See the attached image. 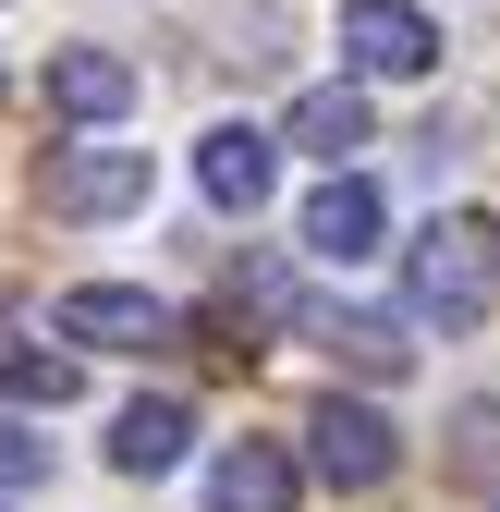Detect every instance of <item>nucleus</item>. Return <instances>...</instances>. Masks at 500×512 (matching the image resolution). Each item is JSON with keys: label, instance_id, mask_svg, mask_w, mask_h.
Segmentation results:
<instances>
[{"label": "nucleus", "instance_id": "1", "mask_svg": "<svg viewBox=\"0 0 500 512\" xmlns=\"http://www.w3.org/2000/svg\"><path fill=\"white\" fill-rule=\"evenodd\" d=\"M403 305L427 330H476L500 305V220L488 208H440L415 244H403Z\"/></svg>", "mask_w": 500, "mask_h": 512}, {"label": "nucleus", "instance_id": "2", "mask_svg": "<svg viewBox=\"0 0 500 512\" xmlns=\"http://www.w3.org/2000/svg\"><path fill=\"white\" fill-rule=\"evenodd\" d=\"M305 464H318L342 500H366V488H391V464H403V427L379 415V403H318V415H305Z\"/></svg>", "mask_w": 500, "mask_h": 512}, {"label": "nucleus", "instance_id": "3", "mask_svg": "<svg viewBox=\"0 0 500 512\" xmlns=\"http://www.w3.org/2000/svg\"><path fill=\"white\" fill-rule=\"evenodd\" d=\"M49 330L86 342V354H159V342H171V305L135 293V281H74V293L49 305Z\"/></svg>", "mask_w": 500, "mask_h": 512}, {"label": "nucleus", "instance_id": "4", "mask_svg": "<svg viewBox=\"0 0 500 512\" xmlns=\"http://www.w3.org/2000/svg\"><path fill=\"white\" fill-rule=\"evenodd\" d=\"M147 208V147H61L49 159V220H135Z\"/></svg>", "mask_w": 500, "mask_h": 512}, {"label": "nucleus", "instance_id": "5", "mask_svg": "<svg viewBox=\"0 0 500 512\" xmlns=\"http://www.w3.org/2000/svg\"><path fill=\"white\" fill-rule=\"evenodd\" d=\"M293 232H305V256H318V269H366V256H379V232H391V196H379L366 171H330L318 196H305Z\"/></svg>", "mask_w": 500, "mask_h": 512}, {"label": "nucleus", "instance_id": "6", "mask_svg": "<svg viewBox=\"0 0 500 512\" xmlns=\"http://www.w3.org/2000/svg\"><path fill=\"white\" fill-rule=\"evenodd\" d=\"M196 183H208L220 220H257L269 183H281V135H257V122H208V135H196Z\"/></svg>", "mask_w": 500, "mask_h": 512}, {"label": "nucleus", "instance_id": "7", "mask_svg": "<svg viewBox=\"0 0 500 512\" xmlns=\"http://www.w3.org/2000/svg\"><path fill=\"white\" fill-rule=\"evenodd\" d=\"M342 61L354 74H427L440 61V25L415 0H342Z\"/></svg>", "mask_w": 500, "mask_h": 512}, {"label": "nucleus", "instance_id": "8", "mask_svg": "<svg viewBox=\"0 0 500 512\" xmlns=\"http://www.w3.org/2000/svg\"><path fill=\"white\" fill-rule=\"evenodd\" d=\"M379 135V110H366V86L342 74V86H305L293 110H281V147H305V159H330V171H354V147Z\"/></svg>", "mask_w": 500, "mask_h": 512}, {"label": "nucleus", "instance_id": "9", "mask_svg": "<svg viewBox=\"0 0 500 512\" xmlns=\"http://www.w3.org/2000/svg\"><path fill=\"white\" fill-rule=\"evenodd\" d=\"M49 110L86 122V135H110V122L135 110V61H122V49H61L49 61Z\"/></svg>", "mask_w": 500, "mask_h": 512}, {"label": "nucleus", "instance_id": "10", "mask_svg": "<svg viewBox=\"0 0 500 512\" xmlns=\"http://www.w3.org/2000/svg\"><path fill=\"white\" fill-rule=\"evenodd\" d=\"M293 452H281V439H232V452L208 464V512H293Z\"/></svg>", "mask_w": 500, "mask_h": 512}, {"label": "nucleus", "instance_id": "11", "mask_svg": "<svg viewBox=\"0 0 500 512\" xmlns=\"http://www.w3.org/2000/svg\"><path fill=\"white\" fill-rule=\"evenodd\" d=\"M183 452H196V415H183L171 391H147V403L110 415V464H122V476H171Z\"/></svg>", "mask_w": 500, "mask_h": 512}, {"label": "nucleus", "instance_id": "12", "mask_svg": "<svg viewBox=\"0 0 500 512\" xmlns=\"http://www.w3.org/2000/svg\"><path fill=\"white\" fill-rule=\"evenodd\" d=\"M318 342H330L354 378H403V366H415L403 317H379V305H318Z\"/></svg>", "mask_w": 500, "mask_h": 512}, {"label": "nucleus", "instance_id": "13", "mask_svg": "<svg viewBox=\"0 0 500 512\" xmlns=\"http://www.w3.org/2000/svg\"><path fill=\"white\" fill-rule=\"evenodd\" d=\"M0 403L61 415V403H74V354H49V342H25V330H0Z\"/></svg>", "mask_w": 500, "mask_h": 512}, {"label": "nucleus", "instance_id": "14", "mask_svg": "<svg viewBox=\"0 0 500 512\" xmlns=\"http://www.w3.org/2000/svg\"><path fill=\"white\" fill-rule=\"evenodd\" d=\"M37 476H49V439L25 415H0V488H37Z\"/></svg>", "mask_w": 500, "mask_h": 512}, {"label": "nucleus", "instance_id": "15", "mask_svg": "<svg viewBox=\"0 0 500 512\" xmlns=\"http://www.w3.org/2000/svg\"><path fill=\"white\" fill-rule=\"evenodd\" d=\"M244 317H293V269L281 256H244Z\"/></svg>", "mask_w": 500, "mask_h": 512}, {"label": "nucleus", "instance_id": "16", "mask_svg": "<svg viewBox=\"0 0 500 512\" xmlns=\"http://www.w3.org/2000/svg\"><path fill=\"white\" fill-rule=\"evenodd\" d=\"M488 512H500V500H488Z\"/></svg>", "mask_w": 500, "mask_h": 512}]
</instances>
